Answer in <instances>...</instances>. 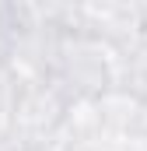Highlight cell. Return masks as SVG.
<instances>
[{
  "mask_svg": "<svg viewBox=\"0 0 147 151\" xmlns=\"http://www.w3.org/2000/svg\"><path fill=\"white\" fill-rule=\"evenodd\" d=\"M112 53L116 49L105 39L91 35L84 28H63L53 42L42 81L67 106L98 102L112 91V81H116V56Z\"/></svg>",
  "mask_w": 147,
  "mask_h": 151,
  "instance_id": "cell-1",
  "label": "cell"
},
{
  "mask_svg": "<svg viewBox=\"0 0 147 151\" xmlns=\"http://www.w3.org/2000/svg\"><path fill=\"white\" fill-rule=\"evenodd\" d=\"M4 151H39V148H18V144H14V148H4Z\"/></svg>",
  "mask_w": 147,
  "mask_h": 151,
  "instance_id": "cell-2",
  "label": "cell"
}]
</instances>
